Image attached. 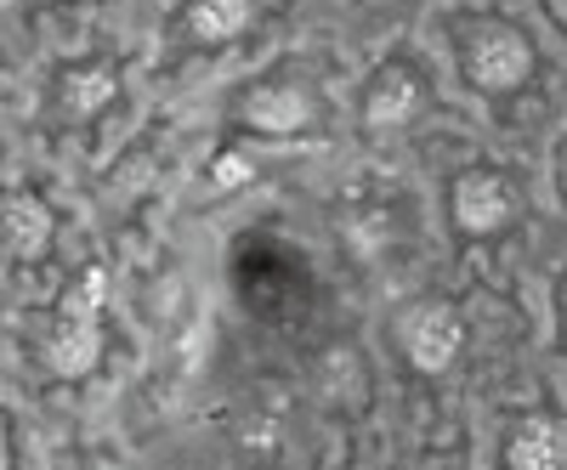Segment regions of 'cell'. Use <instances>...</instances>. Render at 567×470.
<instances>
[{"instance_id": "6da1fadb", "label": "cell", "mask_w": 567, "mask_h": 470, "mask_svg": "<svg viewBox=\"0 0 567 470\" xmlns=\"http://www.w3.org/2000/svg\"><path fill=\"white\" fill-rule=\"evenodd\" d=\"M460 69H465V80L477 85V91H488V97H505V91L528 85V74H534V45H528L523 29L477 18V23L460 29Z\"/></svg>"}, {"instance_id": "7a4b0ae2", "label": "cell", "mask_w": 567, "mask_h": 470, "mask_svg": "<svg viewBox=\"0 0 567 470\" xmlns=\"http://www.w3.org/2000/svg\"><path fill=\"white\" fill-rule=\"evenodd\" d=\"M97 312H103V272H85L80 284H74V295H69V306H63V317H58L52 352H45L63 380H80V374L97 363V352H103Z\"/></svg>"}, {"instance_id": "3957f363", "label": "cell", "mask_w": 567, "mask_h": 470, "mask_svg": "<svg viewBox=\"0 0 567 470\" xmlns=\"http://www.w3.org/2000/svg\"><path fill=\"white\" fill-rule=\"evenodd\" d=\"M233 119H239L245 130H256V136H307L318 125V103L296 80H267V85L245 91Z\"/></svg>"}, {"instance_id": "277c9868", "label": "cell", "mask_w": 567, "mask_h": 470, "mask_svg": "<svg viewBox=\"0 0 567 470\" xmlns=\"http://www.w3.org/2000/svg\"><path fill=\"white\" fill-rule=\"evenodd\" d=\"M449 216L460 232H471V239H488V232L511 227L516 216V194H511V181L499 170H460L454 176V194H449Z\"/></svg>"}, {"instance_id": "5b68a950", "label": "cell", "mask_w": 567, "mask_h": 470, "mask_svg": "<svg viewBox=\"0 0 567 470\" xmlns=\"http://www.w3.org/2000/svg\"><path fill=\"white\" fill-rule=\"evenodd\" d=\"M398 341H403V357H409L420 374H443V368L460 357V346H465V323H460L454 306L425 301V306L403 312Z\"/></svg>"}, {"instance_id": "8992f818", "label": "cell", "mask_w": 567, "mask_h": 470, "mask_svg": "<svg viewBox=\"0 0 567 470\" xmlns=\"http://www.w3.org/2000/svg\"><path fill=\"white\" fill-rule=\"evenodd\" d=\"M114 97H120V63H103V58L97 63H69L52 80V114L63 125H80L91 114H103Z\"/></svg>"}, {"instance_id": "52a82bcc", "label": "cell", "mask_w": 567, "mask_h": 470, "mask_svg": "<svg viewBox=\"0 0 567 470\" xmlns=\"http://www.w3.org/2000/svg\"><path fill=\"white\" fill-rule=\"evenodd\" d=\"M425 103V80L409 63H386L363 85V125L369 130H403Z\"/></svg>"}, {"instance_id": "ba28073f", "label": "cell", "mask_w": 567, "mask_h": 470, "mask_svg": "<svg viewBox=\"0 0 567 470\" xmlns=\"http://www.w3.org/2000/svg\"><path fill=\"white\" fill-rule=\"evenodd\" d=\"M505 470H567V426L550 414H523L505 437Z\"/></svg>"}, {"instance_id": "9c48e42d", "label": "cell", "mask_w": 567, "mask_h": 470, "mask_svg": "<svg viewBox=\"0 0 567 470\" xmlns=\"http://www.w3.org/2000/svg\"><path fill=\"white\" fill-rule=\"evenodd\" d=\"M256 18H261V0H187L182 34L194 45H227V40L250 34Z\"/></svg>"}, {"instance_id": "30bf717a", "label": "cell", "mask_w": 567, "mask_h": 470, "mask_svg": "<svg viewBox=\"0 0 567 470\" xmlns=\"http://www.w3.org/2000/svg\"><path fill=\"white\" fill-rule=\"evenodd\" d=\"M7 244H12V261H34L45 244H52V210H45L34 194L7 199Z\"/></svg>"}, {"instance_id": "8fae6325", "label": "cell", "mask_w": 567, "mask_h": 470, "mask_svg": "<svg viewBox=\"0 0 567 470\" xmlns=\"http://www.w3.org/2000/svg\"><path fill=\"white\" fill-rule=\"evenodd\" d=\"M233 176L245 181V176H250V165H245V159H216V181H233Z\"/></svg>"}, {"instance_id": "7c38bea8", "label": "cell", "mask_w": 567, "mask_h": 470, "mask_svg": "<svg viewBox=\"0 0 567 470\" xmlns=\"http://www.w3.org/2000/svg\"><path fill=\"white\" fill-rule=\"evenodd\" d=\"M545 7H550V18H561V23H567V0H545Z\"/></svg>"}, {"instance_id": "4fadbf2b", "label": "cell", "mask_w": 567, "mask_h": 470, "mask_svg": "<svg viewBox=\"0 0 567 470\" xmlns=\"http://www.w3.org/2000/svg\"><path fill=\"white\" fill-rule=\"evenodd\" d=\"M420 470H443V464H420Z\"/></svg>"}]
</instances>
